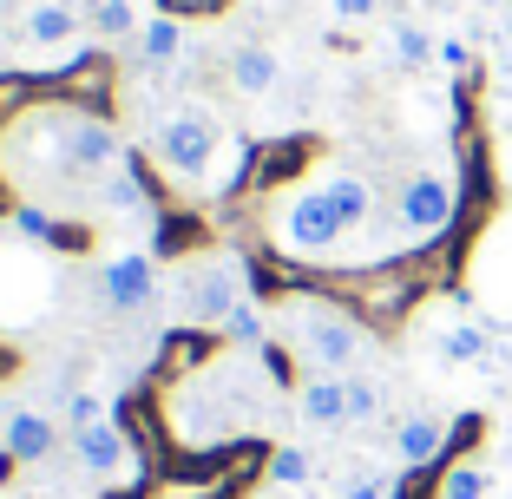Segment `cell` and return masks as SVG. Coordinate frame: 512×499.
<instances>
[{
  "label": "cell",
  "mask_w": 512,
  "mask_h": 499,
  "mask_svg": "<svg viewBox=\"0 0 512 499\" xmlns=\"http://www.w3.org/2000/svg\"><path fill=\"white\" fill-rule=\"evenodd\" d=\"M151 152H158V165H165L178 184H211L217 152H224V132H217V119L204 106H178V112L158 119Z\"/></svg>",
  "instance_id": "6da1fadb"
},
{
  "label": "cell",
  "mask_w": 512,
  "mask_h": 499,
  "mask_svg": "<svg viewBox=\"0 0 512 499\" xmlns=\"http://www.w3.org/2000/svg\"><path fill=\"white\" fill-rule=\"evenodd\" d=\"M270 237L283 243L289 257L322 263V257H335V250L348 243V224L335 217V204L322 197V184H302V191H289L270 211Z\"/></svg>",
  "instance_id": "7a4b0ae2"
},
{
  "label": "cell",
  "mask_w": 512,
  "mask_h": 499,
  "mask_svg": "<svg viewBox=\"0 0 512 499\" xmlns=\"http://www.w3.org/2000/svg\"><path fill=\"white\" fill-rule=\"evenodd\" d=\"M296 348L316 375H348V368L362 362L368 335H362V322H348L329 303H296Z\"/></svg>",
  "instance_id": "3957f363"
},
{
  "label": "cell",
  "mask_w": 512,
  "mask_h": 499,
  "mask_svg": "<svg viewBox=\"0 0 512 499\" xmlns=\"http://www.w3.org/2000/svg\"><path fill=\"white\" fill-rule=\"evenodd\" d=\"M453 204H460V191H453L447 171H414V178L394 191V230H401L407 243H427L453 224Z\"/></svg>",
  "instance_id": "277c9868"
},
{
  "label": "cell",
  "mask_w": 512,
  "mask_h": 499,
  "mask_svg": "<svg viewBox=\"0 0 512 499\" xmlns=\"http://www.w3.org/2000/svg\"><path fill=\"white\" fill-rule=\"evenodd\" d=\"M60 152H66V171H79V178H106V171L125 165V145L112 125L86 119V112H66L60 119Z\"/></svg>",
  "instance_id": "5b68a950"
},
{
  "label": "cell",
  "mask_w": 512,
  "mask_h": 499,
  "mask_svg": "<svg viewBox=\"0 0 512 499\" xmlns=\"http://www.w3.org/2000/svg\"><path fill=\"white\" fill-rule=\"evenodd\" d=\"M73 454H79V467H86V473H99V480L119 486V493H132V486L145 480V454H138L132 440L119 434V421H106V427H92V434H79V440H73Z\"/></svg>",
  "instance_id": "8992f818"
},
{
  "label": "cell",
  "mask_w": 512,
  "mask_h": 499,
  "mask_svg": "<svg viewBox=\"0 0 512 499\" xmlns=\"http://www.w3.org/2000/svg\"><path fill=\"white\" fill-rule=\"evenodd\" d=\"M99 296H106L112 309H145L151 296H158V270H151L145 250H112V257L99 263Z\"/></svg>",
  "instance_id": "52a82bcc"
},
{
  "label": "cell",
  "mask_w": 512,
  "mask_h": 499,
  "mask_svg": "<svg viewBox=\"0 0 512 499\" xmlns=\"http://www.w3.org/2000/svg\"><path fill=\"white\" fill-rule=\"evenodd\" d=\"M230 86H237V99H276L283 92V53L263 40H243L230 53Z\"/></svg>",
  "instance_id": "ba28073f"
},
{
  "label": "cell",
  "mask_w": 512,
  "mask_h": 499,
  "mask_svg": "<svg viewBox=\"0 0 512 499\" xmlns=\"http://www.w3.org/2000/svg\"><path fill=\"white\" fill-rule=\"evenodd\" d=\"M237 303H250L243 296V270L237 263H211V270H197V283H191V322H230V309Z\"/></svg>",
  "instance_id": "9c48e42d"
},
{
  "label": "cell",
  "mask_w": 512,
  "mask_h": 499,
  "mask_svg": "<svg viewBox=\"0 0 512 499\" xmlns=\"http://www.w3.org/2000/svg\"><path fill=\"white\" fill-rule=\"evenodd\" d=\"M440 447H447V421H440L434 408L401 414V427H394V460H401V473L434 467V460H440Z\"/></svg>",
  "instance_id": "30bf717a"
},
{
  "label": "cell",
  "mask_w": 512,
  "mask_h": 499,
  "mask_svg": "<svg viewBox=\"0 0 512 499\" xmlns=\"http://www.w3.org/2000/svg\"><path fill=\"white\" fill-rule=\"evenodd\" d=\"M296 414L309 427H348V375H309L296 381Z\"/></svg>",
  "instance_id": "8fae6325"
},
{
  "label": "cell",
  "mask_w": 512,
  "mask_h": 499,
  "mask_svg": "<svg viewBox=\"0 0 512 499\" xmlns=\"http://www.w3.org/2000/svg\"><path fill=\"white\" fill-rule=\"evenodd\" d=\"M79 27H86V14H79L73 0H33L27 20H20V33H27L33 46H46V53H66V46H79Z\"/></svg>",
  "instance_id": "7c38bea8"
},
{
  "label": "cell",
  "mask_w": 512,
  "mask_h": 499,
  "mask_svg": "<svg viewBox=\"0 0 512 499\" xmlns=\"http://www.w3.org/2000/svg\"><path fill=\"white\" fill-rule=\"evenodd\" d=\"M322 197L335 204V217L348 224V237L355 230H368V217H375V184L362 178V171H348V165H335V171H322Z\"/></svg>",
  "instance_id": "4fadbf2b"
},
{
  "label": "cell",
  "mask_w": 512,
  "mask_h": 499,
  "mask_svg": "<svg viewBox=\"0 0 512 499\" xmlns=\"http://www.w3.org/2000/svg\"><path fill=\"white\" fill-rule=\"evenodd\" d=\"M53 440H60V427H53V414H40V408H14L7 427H0V447H7V460H20V467L46 460Z\"/></svg>",
  "instance_id": "5bb4252c"
},
{
  "label": "cell",
  "mask_w": 512,
  "mask_h": 499,
  "mask_svg": "<svg viewBox=\"0 0 512 499\" xmlns=\"http://www.w3.org/2000/svg\"><path fill=\"white\" fill-rule=\"evenodd\" d=\"M145 0H86V27L99 33V40H138V33H145Z\"/></svg>",
  "instance_id": "9a60e30c"
},
{
  "label": "cell",
  "mask_w": 512,
  "mask_h": 499,
  "mask_svg": "<svg viewBox=\"0 0 512 499\" xmlns=\"http://www.w3.org/2000/svg\"><path fill=\"white\" fill-rule=\"evenodd\" d=\"M434 355H440V362H453V368H480L486 355H493V335H486L480 322H467V316H453L447 329L434 335Z\"/></svg>",
  "instance_id": "2e32d148"
},
{
  "label": "cell",
  "mask_w": 512,
  "mask_h": 499,
  "mask_svg": "<svg viewBox=\"0 0 512 499\" xmlns=\"http://www.w3.org/2000/svg\"><path fill=\"white\" fill-rule=\"evenodd\" d=\"M434 53H440V40L421 20H394L388 27V60L401 66V73H434Z\"/></svg>",
  "instance_id": "e0dca14e"
},
{
  "label": "cell",
  "mask_w": 512,
  "mask_h": 499,
  "mask_svg": "<svg viewBox=\"0 0 512 499\" xmlns=\"http://www.w3.org/2000/svg\"><path fill=\"white\" fill-rule=\"evenodd\" d=\"M184 20H171V14H151L145 20V33H138V60L145 66H178L184 60Z\"/></svg>",
  "instance_id": "ac0fdd59"
},
{
  "label": "cell",
  "mask_w": 512,
  "mask_h": 499,
  "mask_svg": "<svg viewBox=\"0 0 512 499\" xmlns=\"http://www.w3.org/2000/svg\"><path fill=\"white\" fill-rule=\"evenodd\" d=\"M263 473H270V486L296 493V486H309V480H316V454H309V447H296V440H283V447H270Z\"/></svg>",
  "instance_id": "d6986e66"
},
{
  "label": "cell",
  "mask_w": 512,
  "mask_h": 499,
  "mask_svg": "<svg viewBox=\"0 0 512 499\" xmlns=\"http://www.w3.org/2000/svg\"><path fill=\"white\" fill-rule=\"evenodd\" d=\"M440 499H493V473L486 460H460V467L440 473Z\"/></svg>",
  "instance_id": "ffe728a7"
},
{
  "label": "cell",
  "mask_w": 512,
  "mask_h": 499,
  "mask_svg": "<svg viewBox=\"0 0 512 499\" xmlns=\"http://www.w3.org/2000/svg\"><path fill=\"white\" fill-rule=\"evenodd\" d=\"M112 421V401H106V394H92V388H73V394H66V434H92V427H106Z\"/></svg>",
  "instance_id": "44dd1931"
},
{
  "label": "cell",
  "mask_w": 512,
  "mask_h": 499,
  "mask_svg": "<svg viewBox=\"0 0 512 499\" xmlns=\"http://www.w3.org/2000/svg\"><path fill=\"white\" fill-rule=\"evenodd\" d=\"M381 408H388L381 381H375V375H348V421L368 427V421H381Z\"/></svg>",
  "instance_id": "7402d4cb"
},
{
  "label": "cell",
  "mask_w": 512,
  "mask_h": 499,
  "mask_svg": "<svg viewBox=\"0 0 512 499\" xmlns=\"http://www.w3.org/2000/svg\"><path fill=\"white\" fill-rule=\"evenodd\" d=\"M106 204L112 211H145V184H138V171L132 165H119V171H106Z\"/></svg>",
  "instance_id": "603a6c76"
},
{
  "label": "cell",
  "mask_w": 512,
  "mask_h": 499,
  "mask_svg": "<svg viewBox=\"0 0 512 499\" xmlns=\"http://www.w3.org/2000/svg\"><path fill=\"white\" fill-rule=\"evenodd\" d=\"M243 165H250V152H243L237 138H224V152H217V171H211V184H204V191H237V184H243Z\"/></svg>",
  "instance_id": "cb8c5ba5"
},
{
  "label": "cell",
  "mask_w": 512,
  "mask_h": 499,
  "mask_svg": "<svg viewBox=\"0 0 512 499\" xmlns=\"http://www.w3.org/2000/svg\"><path fill=\"white\" fill-rule=\"evenodd\" d=\"M14 230L27 243H46L53 237V211H46V204H14Z\"/></svg>",
  "instance_id": "d4e9b609"
},
{
  "label": "cell",
  "mask_w": 512,
  "mask_h": 499,
  "mask_svg": "<svg viewBox=\"0 0 512 499\" xmlns=\"http://www.w3.org/2000/svg\"><path fill=\"white\" fill-rule=\"evenodd\" d=\"M342 499H401V467H388V473H368V480H355Z\"/></svg>",
  "instance_id": "484cf974"
},
{
  "label": "cell",
  "mask_w": 512,
  "mask_h": 499,
  "mask_svg": "<svg viewBox=\"0 0 512 499\" xmlns=\"http://www.w3.org/2000/svg\"><path fill=\"white\" fill-rule=\"evenodd\" d=\"M434 66H440V73H453V79H460V73L473 66V46L460 40V33H440V53H434Z\"/></svg>",
  "instance_id": "4316f807"
},
{
  "label": "cell",
  "mask_w": 512,
  "mask_h": 499,
  "mask_svg": "<svg viewBox=\"0 0 512 499\" xmlns=\"http://www.w3.org/2000/svg\"><path fill=\"white\" fill-rule=\"evenodd\" d=\"M329 7V20H342V27H368V20L381 14V0H322Z\"/></svg>",
  "instance_id": "83f0119b"
},
{
  "label": "cell",
  "mask_w": 512,
  "mask_h": 499,
  "mask_svg": "<svg viewBox=\"0 0 512 499\" xmlns=\"http://www.w3.org/2000/svg\"><path fill=\"white\" fill-rule=\"evenodd\" d=\"M224 329H230V342H263V316H256V303H237Z\"/></svg>",
  "instance_id": "f1b7e54d"
},
{
  "label": "cell",
  "mask_w": 512,
  "mask_h": 499,
  "mask_svg": "<svg viewBox=\"0 0 512 499\" xmlns=\"http://www.w3.org/2000/svg\"><path fill=\"white\" fill-rule=\"evenodd\" d=\"M506 46H512V14H506Z\"/></svg>",
  "instance_id": "f546056e"
}]
</instances>
